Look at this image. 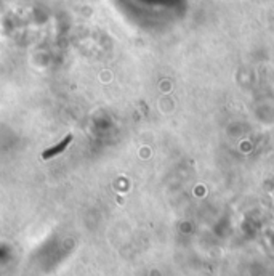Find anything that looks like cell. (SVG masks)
Returning a JSON list of instances; mask_svg holds the SVG:
<instances>
[{
    "instance_id": "obj_1",
    "label": "cell",
    "mask_w": 274,
    "mask_h": 276,
    "mask_svg": "<svg viewBox=\"0 0 274 276\" xmlns=\"http://www.w3.org/2000/svg\"><path fill=\"white\" fill-rule=\"evenodd\" d=\"M71 141H72V135H66L60 143H57L54 146H51V148L43 151L42 159H50V158H54V156H58V154L64 153V149L71 145Z\"/></svg>"
}]
</instances>
